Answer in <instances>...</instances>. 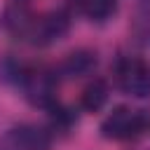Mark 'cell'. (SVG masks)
Listing matches in <instances>:
<instances>
[{
    "instance_id": "obj_8",
    "label": "cell",
    "mask_w": 150,
    "mask_h": 150,
    "mask_svg": "<svg viewBox=\"0 0 150 150\" xmlns=\"http://www.w3.org/2000/svg\"><path fill=\"white\" fill-rule=\"evenodd\" d=\"M77 9L82 16H87L94 23H105L110 21L117 9H120V0H77Z\"/></svg>"
},
{
    "instance_id": "obj_5",
    "label": "cell",
    "mask_w": 150,
    "mask_h": 150,
    "mask_svg": "<svg viewBox=\"0 0 150 150\" xmlns=\"http://www.w3.org/2000/svg\"><path fill=\"white\" fill-rule=\"evenodd\" d=\"M5 150H52V131L38 124H16L2 136Z\"/></svg>"
},
{
    "instance_id": "obj_4",
    "label": "cell",
    "mask_w": 150,
    "mask_h": 150,
    "mask_svg": "<svg viewBox=\"0 0 150 150\" xmlns=\"http://www.w3.org/2000/svg\"><path fill=\"white\" fill-rule=\"evenodd\" d=\"M70 28V9L68 7H56L49 12H40L33 16L30 28H28V38L26 42L33 45H52L56 40H61Z\"/></svg>"
},
{
    "instance_id": "obj_7",
    "label": "cell",
    "mask_w": 150,
    "mask_h": 150,
    "mask_svg": "<svg viewBox=\"0 0 150 150\" xmlns=\"http://www.w3.org/2000/svg\"><path fill=\"white\" fill-rule=\"evenodd\" d=\"M110 98V84L103 77H94L80 94V108L84 112H98Z\"/></svg>"
},
{
    "instance_id": "obj_1",
    "label": "cell",
    "mask_w": 150,
    "mask_h": 150,
    "mask_svg": "<svg viewBox=\"0 0 150 150\" xmlns=\"http://www.w3.org/2000/svg\"><path fill=\"white\" fill-rule=\"evenodd\" d=\"M12 82L16 89H21L23 98L42 110H54L59 105V77L54 68L47 66H28V63H14L9 70Z\"/></svg>"
},
{
    "instance_id": "obj_3",
    "label": "cell",
    "mask_w": 150,
    "mask_h": 150,
    "mask_svg": "<svg viewBox=\"0 0 150 150\" xmlns=\"http://www.w3.org/2000/svg\"><path fill=\"white\" fill-rule=\"evenodd\" d=\"M115 87L131 98L150 96V59L138 54H124L112 66Z\"/></svg>"
},
{
    "instance_id": "obj_6",
    "label": "cell",
    "mask_w": 150,
    "mask_h": 150,
    "mask_svg": "<svg viewBox=\"0 0 150 150\" xmlns=\"http://www.w3.org/2000/svg\"><path fill=\"white\" fill-rule=\"evenodd\" d=\"M96 68V54L89 52V49H77L73 54H68L56 68V77H82V75H89L91 70Z\"/></svg>"
},
{
    "instance_id": "obj_2",
    "label": "cell",
    "mask_w": 150,
    "mask_h": 150,
    "mask_svg": "<svg viewBox=\"0 0 150 150\" xmlns=\"http://www.w3.org/2000/svg\"><path fill=\"white\" fill-rule=\"evenodd\" d=\"M101 136L117 143H134L150 136V110L138 105H115L101 120Z\"/></svg>"
}]
</instances>
